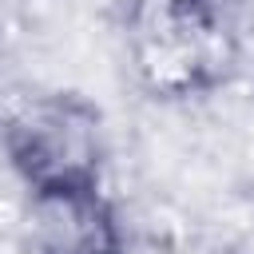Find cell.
<instances>
[{"label": "cell", "mask_w": 254, "mask_h": 254, "mask_svg": "<svg viewBox=\"0 0 254 254\" xmlns=\"http://www.w3.org/2000/svg\"><path fill=\"white\" fill-rule=\"evenodd\" d=\"M123 36L127 64L155 99L206 95L238 60L230 12L214 0H131Z\"/></svg>", "instance_id": "6da1fadb"}, {"label": "cell", "mask_w": 254, "mask_h": 254, "mask_svg": "<svg viewBox=\"0 0 254 254\" xmlns=\"http://www.w3.org/2000/svg\"><path fill=\"white\" fill-rule=\"evenodd\" d=\"M0 151L24 190L99 183L107 163L103 115L79 91L28 95L4 115Z\"/></svg>", "instance_id": "7a4b0ae2"}, {"label": "cell", "mask_w": 254, "mask_h": 254, "mask_svg": "<svg viewBox=\"0 0 254 254\" xmlns=\"http://www.w3.org/2000/svg\"><path fill=\"white\" fill-rule=\"evenodd\" d=\"M16 254H127V226L103 183L24 190Z\"/></svg>", "instance_id": "3957f363"}]
</instances>
